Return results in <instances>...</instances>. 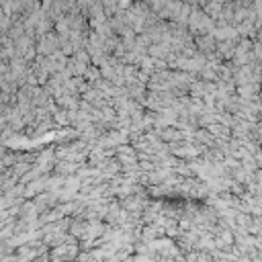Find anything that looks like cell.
Returning a JSON list of instances; mask_svg holds the SVG:
<instances>
[]
</instances>
